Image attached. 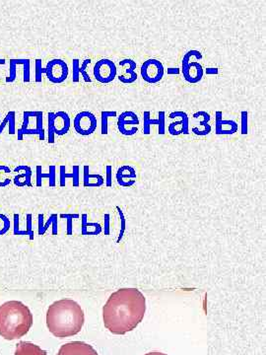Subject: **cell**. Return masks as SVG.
<instances>
[{
	"mask_svg": "<svg viewBox=\"0 0 266 355\" xmlns=\"http://www.w3.org/2000/svg\"><path fill=\"white\" fill-rule=\"evenodd\" d=\"M57 355H99L95 348L84 341H72L63 344Z\"/></svg>",
	"mask_w": 266,
	"mask_h": 355,
	"instance_id": "obj_14",
	"label": "cell"
},
{
	"mask_svg": "<svg viewBox=\"0 0 266 355\" xmlns=\"http://www.w3.org/2000/svg\"><path fill=\"white\" fill-rule=\"evenodd\" d=\"M56 134L62 136L65 135L69 130L71 126V120L69 114L64 111H58L56 112Z\"/></svg>",
	"mask_w": 266,
	"mask_h": 355,
	"instance_id": "obj_16",
	"label": "cell"
},
{
	"mask_svg": "<svg viewBox=\"0 0 266 355\" xmlns=\"http://www.w3.org/2000/svg\"><path fill=\"white\" fill-rule=\"evenodd\" d=\"M9 61L13 62L15 65H20V64L24 65V63H25V61H26V58H24V59H15V58H12V59H10Z\"/></svg>",
	"mask_w": 266,
	"mask_h": 355,
	"instance_id": "obj_37",
	"label": "cell"
},
{
	"mask_svg": "<svg viewBox=\"0 0 266 355\" xmlns=\"http://www.w3.org/2000/svg\"><path fill=\"white\" fill-rule=\"evenodd\" d=\"M144 355H168L165 354V353H162V352H158V351H153V352H149V353H146Z\"/></svg>",
	"mask_w": 266,
	"mask_h": 355,
	"instance_id": "obj_38",
	"label": "cell"
},
{
	"mask_svg": "<svg viewBox=\"0 0 266 355\" xmlns=\"http://www.w3.org/2000/svg\"><path fill=\"white\" fill-rule=\"evenodd\" d=\"M107 178H108L107 186L110 187L112 185V166H107Z\"/></svg>",
	"mask_w": 266,
	"mask_h": 355,
	"instance_id": "obj_36",
	"label": "cell"
},
{
	"mask_svg": "<svg viewBox=\"0 0 266 355\" xmlns=\"http://www.w3.org/2000/svg\"><path fill=\"white\" fill-rule=\"evenodd\" d=\"M56 112L48 113V142L54 143L56 141Z\"/></svg>",
	"mask_w": 266,
	"mask_h": 355,
	"instance_id": "obj_23",
	"label": "cell"
},
{
	"mask_svg": "<svg viewBox=\"0 0 266 355\" xmlns=\"http://www.w3.org/2000/svg\"><path fill=\"white\" fill-rule=\"evenodd\" d=\"M0 117H1V112H0ZM1 123H2V122L0 121V126H1ZM0 134H1V131H0Z\"/></svg>",
	"mask_w": 266,
	"mask_h": 355,
	"instance_id": "obj_40",
	"label": "cell"
},
{
	"mask_svg": "<svg viewBox=\"0 0 266 355\" xmlns=\"http://www.w3.org/2000/svg\"><path fill=\"white\" fill-rule=\"evenodd\" d=\"M202 54L197 50L189 51L182 59V74L190 84H196L203 79L204 68L200 63Z\"/></svg>",
	"mask_w": 266,
	"mask_h": 355,
	"instance_id": "obj_4",
	"label": "cell"
},
{
	"mask_svg": "<svg viewBox=\"0 0 266 355\" xmlns=\"http://www.w3.org/2000/svg\"><path fill=\"white\" fill-rule=\"evenodd\" d=\"M136 178V172L135 169L130 166H122L117 170L116 173V179L119 185L123 187L131 186Z\"/></svg>",
	"mask_w": 266,
	"mask_h": 355,
	"instance_id": "obj_17",
	"label": "cell"
},
{
	"mask_svg": "<svg viewBox=\"0 0 266 355\" xmlns=\"http://www.w3.org/2000/svg\"><path fill=\"white\" fill-rule=\"evenodd\" d=\"M6 63V60L3 58H0V65H4Z\"/></svg>",
	"mask_w": 266,
	"mask_h": 355,
	"instance_id": "obj_39",
	"label": "cell"
},
{
	"mask_svg": "<svg viewBox=\"0 0 266 355\" xmlns=\"http://www.w3.org/2000/svg\"><path fill=\"white\" fill-rule=\"evenodd\" d=\"M80 60L78 58H74L72 60V81L74 83H77L79 82V77H80V73H79V68H80Z\"/></svg>",
	"mask_w": 266,
	"mask_h": 355,
	"instance_id": "obj_32",
	"label": "cell"
},
{
	"mask_svg": "<svg viewBox=\"0 0 266 355\" xmlns=\"http://www.w3.org/2000/svg\"><path fill=\"white\" fill-rule=\"evenodd\" d=\"M103 178L100 175H91L89 166L84 167V185L85 187H100L103 185Z\"/></svg>",
	"mask_w": 266,
	"mask_h": 355,
	"instance_id": "obj_20",
	"label": "cell"
},
{
	"mask_svg": "<svg viewBox=\"0 0 266 355\" xmlns=\"http://www.w3.org/2000/svg\"><path fill=\"white\" fill-rule=\"evenodd\" d=\"M56 221H57V214H54V215H52V216L50 217V219H49V221H48V223H47V224L45 225V226H41V227H39V229H38V232H39L40 234H42V233L45 232L46 228H47V227H48L49 225L51 224V223H53V222H56Z\"/></svg>",
	"mask_w": 266,
	"mask_h": 355,
	"instance_id": "obj_35",
	"label": "cell"
},
{
	"mask_svg": "<svg viewBox=\"0 0 266 355\" xmlns=\"http://www.w3.org/2000/svg\"><path fill=\"white\" fill-rule=\"evenodd\" d=\"M42 178H48L50 180V186L55 187L56 186V167L50 166V173L49 174H42L41 173V166H37V186H41V180Z\"/></svg>",
	"mask_w": 266,
	"mask_h": 355,
	"instance_id": "obj_21",
	"label": "cell"
},
{
	"mask_svg": "<svg viewBox=\"0 0 266 355\" xmlns=\"http://www.w3.org/2000/svg\"><path fill=\"white\" fill-rule=\"evenodd\" d=\"M46 75L50 82L54 84H60L67 79L69 75V67L65 60L54 58L47 63Z\"/></svg>",
	"mask_w": 266,
	"mask_h": 355,
	"instance_id": "obj_9",
	"label": "cell"
},
{
	"mask_svg": "<svg viewBox=\"0 0 266 355\" xmlns=\"http://www.w3.org/2000/svg\"><path fill=\"white\" fill-rule=\"evenodd\" d=\"M117 113L115 111H102L101 112V133L103 135L108 134L109 132V119L116 116Z\"/></svg>",
	"mask_w": 266,
	"mask_h": 355,
	"instance_id": "obj_24",
	"label": "cell"
},
{
	"mask_svg": "<svg viewBox=\"0 0 266 355\" xmlns=\"http://www.w3.org/2000/svg\"><path fill=\"white\" fill-rule=\"evenodd\" d=\"M46 74V68L42 67V64H41V59L40 58H37L35 60V81L37 83H39L41 82L42 80V74Z\"/></svg>",
	"mask_w": 266,
	"mask_h": 355,
	"instance_id": "obj_28",
	"label": "cell"
},
{
	"mask_svg": "<svg viewBox=\"0 0 266 355\" xmlns=\"http://www.w3.org/2000/svg\"><path fill=\"white\" fill-rule=\"evenodd\" d=\"M140 75L142 79L149 84L159 83L164 78L165 66L161 60L157 58H149L142 63L140 67Z\"/></svg>",
	"mask_w": 266,
	"mask_h": 355,
	"instance_id": "obj_5",
	"label": "cell"
},
{
	"mask_svg": "<svg viewBox=\"0 0 266 355\" xmlns=\"http://www.w3.org/2000/svg\"><path fill=\"white\" fill-rule=\"evenodd\" d=\"M33 326V314L21 301L11 300L0 306V337L6 340L26 336Z\"/></svg>",
	"mask_w": 266,
	"mask_h": 355,
	"instance_id": "obj_3",
	"label": "cell"
},
{
	"mask_svg": "<svg viewBox=\"0 0 266 355\" xmlns=\"http://www.w3.org/2000/svg\"><path fill=\"white\" fill-rule=\"evenodd\" d=\"M211 115L206 111H197L192 114L191 121H190V127L191 131L196 136H206L208 135L212 128L210 125Z\"/></svg>",
	"mask_w": 266,
	"mask_h": 355,
	"instance_id": "obj_11",
	"label": "cell"
},
{
	"mask_svg": "<svg viewBox=\"0 0 266 355\" xmlns=\"http://www.w3.org/2000/svg\"><path fill=\"white\" fill-rule=\"evenodd\" d=\"M9 229H10L9 218L6 215L0 213V236L6 234Z\"/></svg>",
	"mask_w": 266,
	"mask_h": 355,
	"instance_id": "obj_30",
	"label": "cell"
},
{
	"mask_svg": "<svg viewBox=\"0 0 266 355\" xmlns=\"http://www.w3.org/2000/svg\"><path fill=\"white\" fill-rule=\"evenodd\" d=\"M166 112L164 111L158 112V117L156 120L151 117L150 111H145L143 112V133L145 135H150L153 126H158V133L163 135L166 133Z\"/></svg>",
	"mask_w": 266,
	"mask_h": 355,
	"instance_id": "obj_13",
	"label": "cell"
},
{
	"mask_svg": "<svg viewBox=\"0 0 266 355\" xmlns=\"http://www.w3.org/2000/svg\"><path fill=\"white\" fill-rule=\"evenodd\" d=\"M37 132H38L39 140H45V129H43V112L42 111H37Z\"/></svg>",
	"mask_w": 266,
	"mask_h": 355,
	"instance_id": "obj_26",
	"label": "cell"
},
{
	"mask_svg": "<svg viewBox=\"0 0 266 355\" xmlns=\"http://www.w3.org/2000/svg\"><path fill=\"white\" fill-rule=\"evenodd\" d=\"M73 127L78 134L82 136H89L97 131L98 119L93 112L82 111L75 115Z\"/></svg>",
	"mask_w": 266,
	"mask_h": 355,
	"instance_id": "obj_7",
	"label": "cell"
},
{
	"mask_svg": "<svg viewBox=\"0 0 266 355\" xmlns=\"http://www.w3.org/2000/svg\"><path fill=\"white\" fill-rule=\"evenodd\" d=\"M85 316L81 306L70 298L54 302L47 312V327L56 337H73L81 332Z\"/></svg>",
	"mask_w": 266,
	"mask_h": 355,
	"instance_id": "obj_2",
	"label": "cell"
},
{
	"mask_svg": "<svg viewBox=\"0 0 266 355\" xmlns=\"http://www.w3.org/2000/svg\"><path fill=\"white\" fill-rule=\"evenodd\" d=\"M146 299L137 288L116 290L103 307L105 327L114 335H125L133 331L144 318Z\"/></svg>",
	"mask_w": 266,
	"mask_h": 355,
	"instance_id": "obj_1",
	"label": "cell"
},
{
	"mask_svg": "<svg viewBox=\"0 0 266 355\" xmlns=\"http://www.w3.org/2000/svg\"><path fill=\"white\" fill-rule=\"evenodd\" d=\"M93 75L96 80L102 84L111 83L117 77V66L113 60L102 58L96 62Z\"/></svg>",
	"mask_w": 266,
	"mask_h": 355,
	"instance_id": "obj_6",
	"label": "cell"
},
{
	"mask_svg": "<svg viewBox=\"0 0 266 355\" xmlns=\"http://www.w3.org/2000/svg\"><path fill=\"white\" fill-rule=\"evenodd\" d=\"M10 173H11V170L7 166H0V187H6L11 183L10 179H7V180L2 179V175H7Z\"/></svg>",
	"mask_w": 266,
	"mask_h": 355,
	"instance_id": "obj_34",
	"label": "cell"
},
{
	"mask_svg": "<svg viewBox=\"0 0 266 355\" xmlns=\"http://www.w3.org/2000/svg\"><path fill=\"white\" fill-rule=\"evenodd\" d=\"M66 178L73 179L74 187L79 186V167L74 166L72 174H66L65 173V166H60V185L63 187L65 186V179Z\"/></svg>",
	"mask_w": 266,
	"mask_h": 355,
	"instance_id": "obj_22",
	"label": "cell"
},
{
	"mask_svg": "<svg viewBox=\"0 0 266 355\" xmlns=\"http://www.w3.org/2000/svg\"><path fill=\"white\" fill-rule=\"evenodd\" d=\"M47 351L38 345L28 341H20L17 343L15 355H47Z\"/></svg>",
	"mask_w": 266,
	"mask_h": 355,
	"instance_id": "obj_18",
	"label": "cell"
},
{
	"mask_svg": "<svg viewBox=\"0 0 266 355\" xmlns=\"http://www.w3.org/2000/svg\"><path fill=\"white\" fill-rule=\"evenodd\" d=\"M168 131L171 136L190 134V116L185 111H173L169 114Z\"/></svg>",
	"mask_w": 266,
	"mask_h": 355,
	"instance_id": "obj_10",
	"label": "cell"
},
{
	"mask_svg": "<svg viewBox=\"0 0 266 355\" xmlns=\"http://www.w3.org/2000/svg\"><path fill=\"white\" fill-rule=\"evenodd\" d=\"M241 133L247 135L248 133V112L247 111L241 112Z\"/></svg>",
	"mask_w": 266,
	"mask_h": 355,
	"instance_id": "obj_29",
	"label": "cell"
},
{
	"mask_svg": "<svg viewBox=\"0 0 266 355\" xmlns=\"http://www.w3.org/2000/svg\"><path fill=\"white\" fill-rule=\"evenodd\" d=\"M10 65H9V76L6 77V82L7 83H12L16 80L17 77V65H15L13 62L9 61Z\"/></svg>",
	"mask_w": 266,
	"mask_h": 355,
	"instance_id": "obj_33",
	"label": "cell"
},
{
	"mask_svg": "<svg viewBox=\"0 0 266 355\" xmlns=\"http://www.w3.org/2000/svg\"><path fill=\"white\" fill-rule=\"evenodd\" d=\"M23 66H24V69H23V81L25 83H28L31 80V60L26 58V61H25Z\"/></svg>",
	"mask_w": 266,
	"mask_h": 355,
	"instance_id": "obj_31",
	"label": "cell"
},
{
	"mask_svg": "<svg viewBox=\"0 0 266 355\" xmlns=\"http://www.w3.org/2000/svg\"><path fill=\"white\" fill-rule=\"evenodd\" d=\"M4 119L6 120V123L9 126V128H8L9 134H11V135L15 134L16 133V112L14 111H10L5 115Z\"/></svg>",
	"mask_w": 266,
	"mask_h": 355,
	"instance_id": "obj_25",
	"label": "cell"
},
{
	"mask_svg": "<svg viewBox=\"0 0 266 355\" xmlns=\"http://www.w3.org/2000/svg\"><path fill=\"white\" fill-rule=\"evenodd\" d=\"M19 171H24L23 174L17 175L14 178V184L17 187H24V186H28L31 187V178H32V169L29 166H18L14 169L15 173H18Z\"/></svg>",
	"mask_w": 266,
	"mask_h": 355,
	"instance_id": "obj_19",
	"label": "cell"
},
{
	"mask_svg": "<svg viewBox=\"0 0 266 355\" xmlns=\"http://www.w3.org/2000/svg\"><path fill=\"white\" fill-rule=\"evenodd\" d=\"M120 72L117 76L118 81L123 84H132L137 81V63L131 58H123L118 62Z\"/></svg>",
	"mask_w": 266,
	"mask_h": 355,
	"instance_id": "obj_12",
	"label": "cell"
},
{
	"mask_svg": "<svg viewBox=\"0 0 266 355\" xmlns=\"http://www.w3.org/2000/svg\"><path fill=\"white\" fill-rule=\"evenodd\" d=\"M239 131V125L234 120H224L223 112H215V133L217 135H232Z\"/></svg>",
	"mask_w": 266,
	"mask_h": 355,
	"instance_id": "obj_15",
	"label": "cell"
},
{
	"mask_svg": "<svg viewBox=\"0 0 266 355\" xmlns=\"http://www.w3.org/2000/svg\"><path fill=\"white\" fill-rule=\"evenodd\" d=\"M116 126L121 135L131 137L138 132L140 120L136 112L133 111H124L118 115Z\"/></svg>",
	"mask_w": 266,
	"mask_h": 355,
	"instance_id": "obj_8",
	"label": "cell"
},
{
	"mask_svg": "<svg viewBox=\"0 0 266 355\" xmlns=\"http://www.w3.org/2000/svg\"><path fill=\"white\" fill-rule=\"evenodd\" d=\"M91 62H92V60L90 58H86L83 60L82 64L80 65V68H79V73L80 75H82V78L84 79V81L88 82V83L92 82L90 75L88 74V72H87V67L90 65Z\"/></svg>",
	"mask_w": 266,
	"mask_h": 355,
	"instance_id": "obj_27",
	"label": "cell"
}]
</instances>
